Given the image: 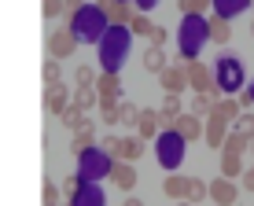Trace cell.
I'll return each instance as SVG.
<instances>
[{"instance_id": "1", "label": "cell", "mask_w": 254, "mask_h": 206, "mask_svg": "<svg viewBox=\"0 0 254 206\" xmlns=\"http://www.w3.org/2000/svg\"><path fill=\"white\" fill-rule=\"evenodd\" d=\"M100 66L103 74H118L122 63H126L129 48H133V30L129 26H107V33L100 37Z\"/></svg>"}, {"instance_id": "2", "label": "cell", "mask_w": 254, "mask_h": 206, "mask_svg": "<svg viewBox=\"0 0 254 206\" xmlns=\"http://www.w3.org/2000/svg\"><path fill=\"white\" fill-rule=\"evenodd\" d=\"M107 15L100 11L96 4H85V7H77V11H70V26L66 30L74 33L77 41H85V45H100V37L107 33Z\"/></svg>"}, {"instance_id": "3", "label": "cell", "mask_w": 254, "mask_h": 206, "mask_svg": "<svg viewBox=\"0 0 254 206\" xmlns=\"http://www.w3.org/2000/svg\"><path fill=\"white\" fill-rule=\"evenodd\" d=\"M206 41H210L206 19H203V15H185V19H181V26H177V48H181V55L191 63Z\"/></svg>"}, {"instance_id": "4", "label": "cell", "mask_w": 254, "mask_h": 206, "mask_svg": "<svg viewBox=\"0 0 254 206\" xmlns=\"http://www.w3.org/2000/svg\"><path fill=\"white\" fill-rule=\"evenodd\" d=\"M185 144H188V140H185L181 133H173V129H162V133L155 136V158H159V166L173 173V169L185 162Z\"/></svg>"}, {"instance_id": "5", "label": "cell", "mask_w": 254, "mask_h": 206, "mask_svg": "<svg viewBox=\"0 0 254 206\" xmlns=\"http://www.w3.org/2000/svg\"><path fill=\"white\" fill-rule=\"evenodd\" d=\"M111 169H115V158L103 148H85L77 154V173H81V180H103V177H111Z\"/></svg>"}, {"instance_id": "6", "label": "cell", "mask_w": 254, "mask_h": 206, "mask_svg": "<svg viewBox=\"0 0 254 206\" xmlns=\"http://www.w3.org/2000/svg\"><path fill=\"white\" fill-rule=\"evenodd\" d=\"M214 81H217V92L232 96V92L243 85V66H240V59H232V55H221V59L214 63Z\"/></svg>"}, {"instance_id": "7", "label": "cell", "mask_w": 254, "mask_h": 206, "mask_svg": "<svg viewBox=\"0 0 254 206\" xmlns=\"http://www.w3.org/2000/svg\"><path fill=\"white\" fill-rule=\"evenodd\" d=\"M188 85H191L195 92H210V96H214V92H217L214 66H206V63H199V59H191V63H188Z\"/></svg>"}, {"instance_id": "8", "label": "cell", "mask_w": 254, "mask_h": 206, "mask_svg": "<svg viewBox=\"0 0 254 206\" xmlns=\"http://www.w3.org/2000/svg\"><path fill=\"white\" fill-rule=\"evenodd\" d=\"M203 140H206V148L221 151L225 140H229V122H225V118H217V114H210L206 122H203Z\"/></svg>"}, {"instance_id": "9", "label": "cell", "mask_w": 254, "mask_h": 206, "mask_svg": "<svg viewBox=\"0 0 254 206\" xmlns=\"http://www.w3.org/2000/svg\"><path fill=\"white\" fill-rule=\"evenodd\" d=\"M70 206H107V195H103V188L96 184V180H85V184L70 195Z\"/></svg>"}, {"instance_id": "10", "label": "cell", "mask_w": 254, "mask_h": 206, "mask_svg": "<svg viewBox=\"0 0 254 206\" xmlns=\"http://www.w3.org/2000/svg\"><path fill=\"white\" fill-rule=\"evenodd\" d=\"M74 48H77V37L70 30H56V33H48V55L52 59H66V55H74Z\"/></svg>"}, {"instance_id": "11", "label": "cell", "mask_w": 254, "mask_h": 206, "mask_svg": "<svg viewBox=\"0 0 254 206\" xmlns=\"http://www.w3.org/2000/svg\"><path fill=\"white\" fill-rule=\"evenodd\" d=\"M236 199H240V192H236L232 177H217V180H210V203H214V206H232Z\"/></svg>"}, {"instance_id": "12", "label": "cell", "mask_w": 254, "mask_h": 206, "mask_svg": "<svg viewBox=\"0 0 254 206\" xmlns=\"http://www.w3.org/2000/svg\"><path fill=\"white\" fill-rule=\"evenodd\" d=\"M45 107H48L56 118L70 107V89H66L63 81H56V85H48V89H45Z\"/></svg>"}, {"instance_id": "13", "label": "cell", "mask_w": 254, "mask_h": 206, "mask_svg": "<svg viewBox=\"0 0 254 206\" xmlns=\"http://www.w3.org/2000/svg\"><path fill=\"white\" fill-rule=\"evenodd\" d=\"M159 81H162V89L166 92H185L188 89V66H166V70L159 74Z\"/></svg>"}, {"instance_id": "14", "label": "cell", "mask_w": 254, "mask_h": 206, "mask_svg": "<svg viewBox=\"0 0 254 206\" xmlns=\"http://www.w3.org/2000/svg\"><path fill=\"white\" fill-rule=\"evenodd\" d=\"M173 133H181L185 140H203V118H195L188 110V114H181L177 122H173Z\"/></svg>"}, {"instance_id": "15", "label": "cell", "mask_w": 254, "mask_h": 206, "mask_svg": "<svg viewBox=\"0 0 254 206\" xmlns=\"http://www.w3.org/2000/svg\"><path fill=\"white\" fill-rule=\"evenodd\" d=\"M111 177H115V188H118V192H133V188H136V169H133V162H115Z\"/></svg>"}, {"instance_id": "16", "label": "cell", "mask_w": 254, "mask_h": 206, "mask_svg": "<svg viewBox=\"0 0 254 206\" xmlns=\"http://www.w3.org/2000/svg\"><path fill=\"white\" fill-rule=\"evenodd\" d=\"M96 92H100V100H122V77L118 74H100L96 77Z\"/></svg>"}, {"instance_id": "17", "label": "cell", "mask_w": 254, "mask_h": 206, "mask_svg": "<svg viewBox=\"0 0 254 206\" xmlns=\"http://www.w3.org/2000/svg\"><path fill=\"white\" fill-rule=\"evenodd\" d=\"M85 148H96V125L89 122V118H85V125L77 129L74 140H70V151H74V154H81Z\"/></svg>"}, {"instance_id": "18", "label": "cell", "mask_w": 254, "mask_h": 206, "mask_svg": "<svg viewBox=\"0 0 254 206\" xmlns=\"http://www.w3.org/2000/svg\"><path fill=\"white\" fill-rule=\"evenodd\" d=\"M214 114L217 118H225V122H236V118H240L243 114V103L240 100H232V96H221V100H214Z\"/></svg>"}, {"instance_id": "19", "label": "cell", "mask_w": 254, "mask_h": 206, "mask_svg": "<svg viewBox=\"0 0 254 206\" xmlns=\"http://www.w3.org/2000/svg\"><path fill=\"white\" fill-rule=\"evenodd\" d=\"M159 110H140V122H136V136L140 140H151V136H159Z\"/></svg>"}, {"instance_id": "20", "label": "cell", "mask_w": 254, "mask_h": 206, "mask_svg": "<svg viewBox=\"0 0 254 206\" xmlns=\"http://www.w3.org/2000/svg\"><path fill=\"white\" fill-rule=\"evenodd\" d=\"M206 30H210V41H214V45H229V37H232V30H229V19H221V15L206 19Z\"/></svg>"}, {"instance_id": "21", "label": "cell", "mask_w": 254, "mask_h": 206, "mask_svg": "<svg viewBox=\"0 0 254 206\" xmlns=\"http://www.w3.org/2000/svg\"><path fill=\"white\" fill-rule=\"evenodd\" d=\"M162 192L170 195V199H185V195H188V177H181L177 169H173V173L162 180Z\"/></svg>"}, {"instance_id": "22", "label": "cell", "mask_w": 254, "mask_h": 206, "mask_svg": "<svg viewBox=\"0 0 254 206\" xmlns=\"http://www.w3.org/2000/svg\"><path fill=\"white\" fill-rule=\"evenodd\" d=\"M188 110L195 118H210L214 114V96H210V92H195V96L188 100Z\"/></svg>"}, {"instance_id": "23", "label": "cell", "mask_w": 254, "mask_h": 206, "mask_svg": "<svg viewBox=\"0 0 254 206\" xmlns=\"http://www.w3.org/2000/svg\"><path fill=\"white\" fill-rule=\"evenodd\" d=\"M166 66H170V63H166V52H162L159 45H151V48L144 52V70H147V74H162Z\"/></svg>"}, {"instance_id": "24", "label": "cell", "mask_w": 254, "mask_h": 206, "mask_svg": "<svg viewBox=\"0 0 254 206\" xmlns=\"http://www.w3.org/2000/svg\"><path fill=\"white\" fill-rule=\"evenodd\" d=\"M140 154H144V140H140L136 133L122 136V162H136Z\"/></svg>"}, {"instance_id": "25", "label": "cell", "mask_w": 254, "mask_h": 206, "mask_svg": "<svg viewBox=\"0 0 254 206\" xmlns=\"http://www.w3.org/2000/svg\"><path fill=\"white\" fill-rule=\"evenodd\" d=\"M74 103L85 110V114H89L92 107H100V92H96V89H85V85H77V89H74Z\"/></svg>"}, {"instance_id": "26", "label": "cell", "mask_w": 254, "mask_h": 206, "mask_svg": "<svg viewBox=\"0 0 254 206\" xmlns=\"http://www.w3.org/2000/svg\"><path fill=\"white\" fill-rule=\"evenodd\" d=\"M185 199L195 206V203H203V199H210V180H199V177H188V195Z\"/></svg>"}, {"instance_id": "27", "label": "cell", "mask_w": 254, "mask_h": 206, "mask_svg": "<svg viewBox=\"0 0 254 206\" xmlns=\"http://www.w3.org/2000/svg\"><path fill=\"white\" fill-rule=\"evenodd\" d=\"M133 4H126V0H118V4L115 7H111V15H107V22L111 26H129V22H133Z\"/></svg>"}, {"instance_id": "28", "label": "cell", "mask_w": 254, "mask_h": 206, "mask_svg": "<svg viewBox=\"0 0 254 206\" xmlns=\"http://www.w3.org/2000/svg\"><path fill=\"white\" fill-rule=\"evenodd\" d=\"M243 173V154L221 151V177H240Z\"/></svg>"}, {"instance_id": "29", "label": "cell", "mask_w": 254, "mask_h": 206, "mask_svg": "<svg viewBox=\"0 0 254 206\" xmlns=\"http://www.w3.org/2000/svg\"><path fill=\"white\" fill-rule=\"evenodd\" d=\"M118 107H122L118 100H100V122L107 125V129L118 125Z\"/></svg>"}, {"instance_id": "30", "label": "cell", "mask_w": 254, "mask_h": 206, "mask_svg": "<svg viewBox=\"0 0 254 206\" xmlns=\"http://www.w3.org/2000/svg\"><path fill=\"white\" fill-rule=\"evenodd\" d=\"M59 118H63V125L70 129V133H77V129L85 125V110L77 107V103H70V107H66V110H63V114H59Z\"/></svg>"}, {"instance_id": "31", "label": "cell", "mask_w": 254, "mask_h": 206, "mask_svg": "<svg viewBox=\"0 0 254 206\" xmlns=\"http://www.w3.org/2000/svg\"><path fill=\"white\" fill-rule=\"evenodd\" d=\"M247 4H251V0H214V7H217V15H221V19H232V15H240Z\"/></svg>"}, {"instance_id": "32", "label": "cell", "mask_w": 254, "mask_h": 206, "mask_svg": "<svg viewBox=\"0 0 254 206\" xmlns=\"http://www.w3.org/2000/svg\"><path fill=\"white\" fill-rule=\"evenodd\" d=\"M129 30H133V37H151L155 26H151V19H147L144 11H136V15H133V22H129Z\"/></svg>"}, {"instance_id": "33", "label": "cell", "mask_w": 254, "mask_h": 206, "mask_svg": "<svg viewBox=\"0 0 254 206\" xmlns=\"http://www.w3.org/2000/svg\"><path fill=\"white\" fill-rule=\"evenodd\" d=\"M100 148L107 151L115 162H122V136H115V133H103V136H100Z\"/></svg>"}, {"instance_id": "34", "label": "cell", "mask_w": 254, "mask_h": 206, "mask_svg": "<svg viewBox=\"0 0 254 206\" xmlns=\"http://www.w3.org/2000/svg\"><path fill=\"white\" fill-rule=\"evenodd\" d=\"M136 122H140V107H133V103H122V107H118V125L136 129Z\"/></svg>"}, {"instance_id": "35", "label": "cell", "mask_w": 254, "mask_h": 206, "mask_svg": "<svg viewBox=\"0 0 254 206\" xmlns=\"http://www.w3.org/2000/svg\"><path fill=\"white\" fill-rule=\"evenodd\" d=\"M221 151L243 154V151H251V140H247V136H240V133H229V140H225V148H221Z\"/></svg>"}, {"instance_id": "36", "label": "cell", "mask_w": 254, "mask_h": 206, "mask_svg": "<svg viewBox=\"0 0 254 206\" xmlns=\"http://www.w3.org/2000/svg\"><path fill=\"white\" fill-rule=\"evenodd\" d=\"M232 133H240V136H247V140H254V114H240L232 122Z\"/></svg>"}, {"instance_id": "37", "label": "cell", "mask_w": 254, "mask_h": 206, "mask_svg": "<svg viewBox=\"0 0 254 206\" xmlns=\"http://www.w3.org/2000/svg\"><path fill=\"white\" fill-rule=\"evenodd\" d=\"M210 4H214V0H177V7H181L185 15H203Z\"/></svg>"}, {"instance_id": "38", "label": "cell", "mask_w": 254, "mask_h": 206, "mask_svg": "<svg viewBox=\"0 0 254 206\" xmlns=\"http://www.w3.org/2000/svg\"><path fill=\"white\" fill-rule=\"evenodd\" d=\"M41 74H45V85H56V81H63V70H59V59H48V63L41 66Z\"/></svg>"}, {"instance_id": "39", "label": "cell", "mask_w": 254, "mask_h": 206, "mask_svg": "<svg viewBox=\"0 0 254 206\" xmlns=\"http://www.w3.org/2000/svg\"><path fill=\"white\" fill-rule=\"evenodd\" d=\"M74 81H77V85H85V89H96V70L81 63V66L74 70Z\"/></svg>"}, {"instance_id": "40", "label": "cell", "mask_w": 254, "mask_h": 206, "mask_svg": "<svg viewBox=\"0 0 254 206\" xmlns=\"http://www.w3.org/2000/svg\"><path fill=\"white\" fill-rule=\"evenodd\" d=\"M63 11H66L63 0H41V15H45V19H56V15H63Z\"/></svg>"}, {"instance_id": "41", "label": "cell", "mask_w": 254, "mask_h": 206, "mask_svg": "<svg viewBox=\"0 0 254 206\" xmlns=\"http://www.w3.org/2000/svg\"><path fill=\"white\" fill-rule=\"evenodd\" d=\"M81 184H85V180H81V173H74V177H66V180H63L59 188H63V195H74V192H77Z\"/></svg>"}, {"instance_id": "42", "label": "cell", "mask_w": 254, "mask_h": 206, "mask_svg": "<svg viewBox=\"0 0 254 206\" xmlns=\"http://www.w3.org/2000/svg\"><path fill=\"white\" fill-rule=\"evenodd\" d=\"M41 192H45V206H59V192H56V184H52V180H45V188H41Z\"/></svg>"}, {"instance_id": "43", "label": "cell", "mask_w": 254, "mask_h": 206, "mask_svg": "<svg viewBox=\"0 0 254 206\" xmlns=\"http://www.w3.org/2000/svg\"><path fill=\"white\" fill-rule=\"evenodd\" d=\"M151 45H166V30H162V26H155V33H151Z\"/></svg>"}, {"instance_id": "44", "label": "cell", "mask_w": 254, "mask_h": 206, "mask_svg": "<svg viewBox=\"0 0 254 206\" xmlns=\"http://www.w3.org/2000/svg\"><path fill=\"white\" fill-rule=\"evenodd\" d=\"M243 188H247V192H254V166L243 173Z\"/></svg>"}, {"instance_id": "45", "label": "cell", "mask_w": 254, "mask_h": 206, "mask_svg": "<svg viewBox=\"0 0 254 206\" xmlns=\"http://www.w3.org/2000/svg\"><path fill=\"white\" fill-rule=\"evenodd\" d=\"M115 4H118V0H96V7H100L103 15H111V7H115Z\"/></svg>"}, {"instance_id": "46", "label": "cell", "mask_w": 254, "mask_h": 206, "mask_svg": "<svg viewBox=\"0 0 254 206\" xmlns=\"http://www.w3.org/2000/svg\"><path fill=\"white\" fill-rule=\"evenodd\" d=\"M63 4H66V11H77V7H85L89 0H63Z\"/></svg>"}, {"instance_id": "47", "label": "cell", "mask_w": 254, "mask_h": 206, "mask_svg": "<svg viewBox=\"0 0 254 206\" xmlns=\"http://www.w3.org/2000/svg\"><path fill=\"white\" fill-rule=\"evenodd\" d=\"M155 4H159V0H136V7H140V11H151Z\"/></svg>"}, {"instance_id": "48", "label": "cell", "mask_w": 254, "mask_h": 206, "mask_svg": "<svg viewBox=\"0 0 254 206\" xmlns=\"http://www.w3.org/2000/svg\"><path fill=\"white\" fill-rule=\"evenodd\" d=\"M122 206H144V203H140V199H126V203H122Z\"/></svg>"}, {"instance_id": "49", "label": "cell", "mask_w": 254, "mask_h": 206, "mask_svg": "<svg viewBox=\"0 0 254 206\" xmlns=\"http://www.w3.org/2000/svg\"><path fill=\"white\" fill-rule=\"evenodd\" d=\"M177 206H191V203H177Z\"/></svg>"}, {"instance_id": "50", "label": "cell", "mask_w": 254, "mask_h": 206, "mask_svg": "<svg viewBox=\"0 0 254 206\" xmlns=\"http://www.w3.org/2000/svg\"><path fill=\"white\" fill-rule=\"evenodd\" d=\"M251 154H254V140H251Z\"/></svg>"}, {"instance_id": "51", "label": "cell", "mask_w": 254, "mask_h": 206, "mask_svg": "<svg viewBox=\"0 0 254 206\" xmlns=\"http://www.w3.org/2000/svg\"><path fill=\"white\" fill-rule=\"evenodd\" d=\"M126 4H133V0H126Z\"/></svg>"}, {"instance_id": "52", "label": "cell", "mask_w": 254, "mask_h": 206, "mask_svg": "<svg viewBox=\"0 0 254 206\" xmlns=\"http://www.w3.org/2000/svg\"><path fill=\"white\" fill-rule=\"evenodd\" d=\"M66 206H70V203H66Z\"/></svg>"}]
</instances>
